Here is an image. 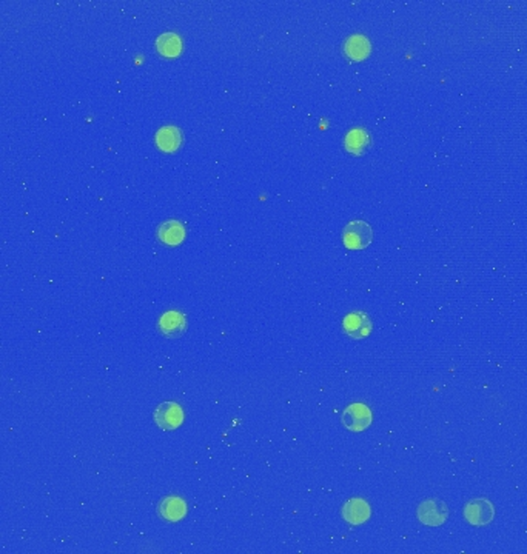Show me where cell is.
<instances>
[{
	"label": "cell",
	"mask_w": 527,
	"mask_h": 554,
	"mask_svg": "<svg viewBox=\"0 0 527 554\" xmlns=\"http://www.w3.org/2000/svg\"><path fill=\"white\" fill-rule=\"evenodd\" d=\"M161 335L169 339H178L187 330V319L181 311H166L164 313L159 323H157Z\"/></svg>",
	"instance_id": "52a82bcc"
},
{
	"label": "cell",
	"mask_w": 527,
	"mask_h": 554,
	"mask_svg": "<svg viewBox=\"0 0 527 554\" xmlns=\"http://www.w3.org/2000/svg\"><path fill=\"white\" fill-rule=\"evenodd\" d=\"M464 517L470 525L484 526L494 521L495 508H494L492 502L487 501V499L478 497V499H474V501L466 504Z\"/></svg>",
	"instance_id": "277c9868"
},
{
	"label": "cell",
	"mask_w": 527,
	"mask_h": 554,
	"mask_svg": "<svg viewBox=\"0 0 527 554\" xmlns=\"http://www.w3.org/2000/svg\"><path fill=\"white\" fill-rule=\"evenodd\" d=\"M154 422L159 428L171 431L179 428L183 422V410L176 402H162L153 413Z\"/></svg>",
	"instance_id": "3957f363"
},
{
	"label": "cell",
	"mask_w": 527,
	"mask_h": 554,
	"mask_svg": "<svg viewBox=\"0 0 527 554\" xmlns=\"http://www.w3.org/2000/svg\"><path fill=\"white\" fill-rule=\"evenodd\" d=\"M341 513H342V517L346 519V522H348L351 525H361V523L368 521L370 506L364 501V499L355 497V499H350V501H347L344 504Z\"/></svg>",
	"instance_id": "30bf717a"
},
{
	"label": "cell",
	"mask_w": 527,
	"mask_h": 554,
	"mask_svg": "<svg viewBox=\"0 0 527 554\" xmlns=\"http://www.w3.org/2000/svg\"><path fill=\"white\" fill-rule=\"evenodd\" d=\"M156 145L164 153H174L178 151L183 142V134L178 126L166 125L162 126L159 131L156 133Z\"/></svg>",
	"instance_id": "9c48e42d"
},
{
	"label": "cell",
	"mask_w": 527,
	"mask_h": 554,
	"mask_svg": "<svg viewBox=\"0 0 527 554\" xmlns=\"http://www.w3.org/2000/svg\"><path fill=\"white\" fill-rule=\"evenodd\" d=\"M370 134L367 133V129L364 128H353L350 129L344 138V146L347 153L353 154V156H361L367 151V148L370 146Z\"/></svg>",
	"instance_id": "7c38bea8"
},
{
	"label": "cell",
	"mask_w": 527,
	"mask_h": 554,
	"mask_svg": "<svg viewBox=\"0 0 527 554\" xmlns=\"http://www.w3.org/2000/svg\"><path fill=\"white\" fill-rule=\"evenodd\" d=\"M156 48L165 58H176L182 51V39L176 33H164L157 37Z\"/></svg>",
	"instance_id": "5bb4252c"
},
{
	"label": "cell",
	"mask_w": 527,
	"mask_h": 554,
	"mask_svg": "<svg viewBox=\"0 0 527 554\" xmlns=\"http://www.w3.org/2000/svg\"><path fill=\"white\" fill-rule=\"evenodd\" d=\"M346 335L351 339H366L372 332V320L363 311L350 313L342 322Z\"/></svg>",
	"instance_id": "8992f818"
},
{
	"label": "cell",
	"mask_w": 527,
	"mask_h": 554,
	"mask_svg": "<svg viewBox=\"0 0 527 554\" xmlns=\"http://www.w3.org/2000/svg\"><path fill=\"white\" fill-rule=\"evenodd\" d=\"M157 513L166 522H179L187 514V504L182 497L166 496L157 505Z\"/></svg>",
	"instance_id": "ba28073f"
},
{
	"label": "cell",
	"mask_w": 527,
	"mask_h": 554,
	"mask_svg": "<svg viewBox=\"0 0 527 554\" xmlns=\"http://www.w3.org/2000/svg\"><path fill=\"white\" fill-rule=\"evenodd\" d=\"M344 53L351 60H363L370 54V42L366 36H351L344 43Z\"/></svg>",
	"instance_id": "4fadbf2b"
},
{
	"label": "cell",
	"mask_w": 527,
	"mask_h": 554,
	"mask_svg": "<svg viewBox=\"0 0 527 554\" xmlns=\"http://www.w3.org/2000/svg\"><path fill=\"white\" fill-rule=\"evenodd\" d=\"M342 423L350 431H366L372 423V411L364 403H353L342 413Z\"/></svg>",
	"instance_id": "5b68a950"
},
{
	"label": "cell",
	"mask_w": 527,
	"mask_h": 554,
	"mask_svg": "<svg viewBox=\"0 0 527 554\" xmlns=\"http://www.w3.org/2000/svg\"><path fill=\"white\" fill-rule=\"evenodd\" d=\"M157 239H159L161 244L169 246L181 245L185 239V228L181 222L174 219L165 220L157 227Z\"/></svg>",
	"instance_id": "8fae6325"
},
{
	"label": "cell",
	"mask_w": 527,
	"mask_h": 554,
	"mask_svg": "<svg viewBox=\"0 0 527 554\" xmlns=\"http://www.w3.org/2000/svg\"><path fill=\"white\" fill-rule=\"evenodd\" d=\"M373 240V229L364 220H353L342 231V242L348 249H364Z\"/></svg>",
	"instance_id": "6da1fadb"
},
{
	"label": "cell",
	"mask_w": 527,
	"mask_h": 554,
	"mask_svg": "<svg viewBox=\"0 0 527 554\" xmlns=\"http://www.w3.org/2000/svg\"><path fill=\"white\" fill-rule=\"evenodd\" d=\"M421 523L427 526H440L447 521L449 508L440 499H425L416 510Z\"/></svg>",
	"instance_id": "7a4b0ae2"
}]
</instances>
